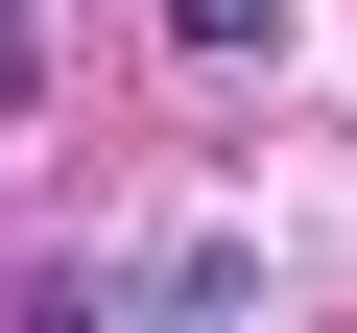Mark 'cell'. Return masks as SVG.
Instances as JSON below:
<instances>
[{
  "label": "cell",
  "instance_id": "obj_1",
  "mask_svg": "<svg viewBox=\"0 0 357 333\" xmlns=\"http://www.w3.org/2000/svg\"><path fill=\"white\" fill-rule=\"evenodd\" d=\"M167 48H191V72H238V48H286V0H167Z\"/></svg>",
  "mask_w": 357,
  "mask_h": 333
}]
</instances>
